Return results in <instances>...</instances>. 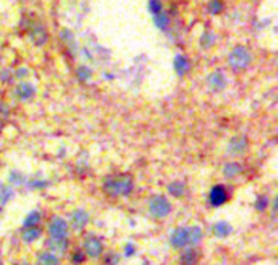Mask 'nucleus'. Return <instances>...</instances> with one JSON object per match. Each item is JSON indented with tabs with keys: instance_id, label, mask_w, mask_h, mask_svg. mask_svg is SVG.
<instances>
[{
	"instance_id": "f257e3e1",
	"label": "nucleus",
	"mask_w": 278,
	"mask_h": 265,
	"mask_svg": "<svg viewBox=\"0 0 278 265\" xmlns=\"http://www.w3.org/2000/svg\"><path fill=\"white\" fill-rule=\"evenodd\" d=\"M102 189L111 197H127L134 190V179L127 174H120L118 178H108L102 184Z\"/></svg>"
},
{
	"instance_id": "f03ea898",
	"label": "nucleus",
	"mask_w": 278,
	"mask_h": 265,
	"mask_svg": "<svg viewBox=\"0 0 278 265\" xmlns=\"http://www.w3.org/2000/svg\"><path fill=\"white\" fill-rule=\"evenodd\" d=\"M252 62V54L246 46H236L228 56V66L232 72H242Z\"/></svg>"
},
{
	"instance_id": "7ed1b4c3",
	"label": "nucleus",
	"mask_w": 278,
	"mask_h": 265,
	"mask_svg": "<svg viewBox=\"0 0 278 265\" xmlns=\"http://www.w3.org/2000/svg\"><path fill=\"white\" fill-rule=\"evenodd\" d=\"M171 210H172L171 202L168 200V197L161 196V194H154V196L148 198V212H150L153 218L156 220L166 218L171 213Z\"/></svg>"
},
{
	"instance_id": "20e7f679",
	"label": "nucleus",
	"mask_w": 278,
	"mask_h": 265,
	"mask_svg": "<svg viewBox=\"0 0 278 265\" xmlns=\"http://www.w3.org/2000/svg\"><path fill=\"white\" fill-rule=\"evenodd\" d=\"M68 230H70V226L62 216L50 218V222L48 224V231H49L50 238H67Z\"/></svg>"
},
{
	"instance_id": "39448f33",
	"label": "nucleus",
	"mask_w": 278,
	"mask_h": 265,
	"mask_svg": "<svg viewBox=\"0 0 278 265\" xmlns=\"http://www.w3.org/2000/svg\"><path fill=\"white\" fill-rule=\"evenodd\" d=\"M83 250H85V256L90 258H100L102 256V250H104V246H102L100 238L88 236L85 239V244H83Z\"/></svg>"
},
{
	"instance_id": "423d86ee",
	"label": "nucleus",
	"mask_w": 278,
	"mask_h": 265,
	"mask_svg": "<svg viewBox=\"0 0 278 265\" xmlns=\"http://www.w3.org/2000/svg\"><path fill=\"white\" fill-rule=\"evenodd\" d=\"M249 148V142L248 138L244 137V135H236V137H232L230 142H228V154L231 156H241L246 152H248Z\"/></svg>"
},
{
	"instance_id": "0eeeda50",
	"label": "nucleus",
	"mask_w": 278,
	"mask_h": 265,
	"mask_svg": "<svg viewBox=\"0 0 278 265\" xmlns=\"http://www.w3.org/2000/svg\"><path fill=\"white\" fill-rule=\"evenodd\" d=\"M228 198H230L228 190H226V187L222 184L213 186L208 192V202L212 206H222L228 202Z\"/></svg>"
},
{
	"instance_id": "6e6552de",
	"label": "nucleus",
	"mask_w": 278,
	"mask_h": 265,
	"mask_svg": "<svg viewBox=\"0 0 278 265\" xmlns=\"http://www.w3.org/2000/svg\"><path fill=\"white\" fill-rule=\"evenodd\" d=\"M226 85H228V80H226V76L222 70H216V72H213L206 76V88H208L210 92H215V93L223 92Z\"/></svg>"
},
{
	"instance_id": "1a4fd4ad",
	"label": "nucleus",
	"mask_w": 278,
	"mask_h": 265,
	"mask_svg": "<svg viewBox=\"0 0 278 265\" xmlns=\"http://www.w3.org/2000/svg\"><path fill=\"white\" fill-rule=\"evenodd\" d=\"M90 223V215L86 210L83 208H76L70 213V224L75 231H82L83 228H86Z\"/></svg>"
},
{
	"instance_id": "9d476101",
	"label": "nucleus",
	"mask_w": 278,
	"mask_h": 265,
	"mask_svg": "<svg viewBox=\"0 0 278 265\" xmlns=\"http://www.w3.org/2000/svg\"><path fill=\"white\" fill-rule=\"evenodd\" d=\"M170 244L174 249H184L187 248V228L186 226H179L170 234Z\"/></svg>"
},
{
	"instance_id": "9b49d317",
	"label": "nucleus",
	"mask_w": 278,
	"mask_h": 265,
	"mask_svg": "<svg viewBox=\"0 0 278 265\" xmlns=\"http://www.w3.org/2000/svg\"><path fill=\"white\" fill-rule=\"evenodd\" d=\"M30 38L36 46H44V44L48 42L49 34H48L46 28H44L41 23H36V24H33V28L30 30Z\"/></svg>"
},
{
	"instance_id": "f8f14e48",
	"label": "nucleus",
	"mask_w": 278,
	"mask_h": 265,
	"mask_svg": "<svg viewBox=\"0 0 278 265\" xmlns=\"http://www.w3.org/2000/svg\"><path fill=\"white\" fill-rule=\"evenodd\" d=\"M36 94V88L31 83H18L15 88V96L20 101H30Z\"/></svg>"
},
{
	"instance_id": "ddd939ff",
	"label": "nucleus",
	"mask_w": 278,
	"mask_h": 265,
	"mask_svg": "<svg viewBox=\"0 0 278 265\" xmlns=\"http://www.w3.org/2000/svg\"><path fill=\"white\" fill-rule=\"evenodd\" d=\"M48 246L52 254H66L68 249V239L67 238H50L48 241Z\"/></svg>"
},
{
	"instance_id": "4468645a",
	"label": "nucleus",
	"mask_w": 278,
	"mask_h": 265,
	"mask_svg": "<svg viewBox=\"0 0 278 265\" xmlns=\"http://www.w3.org/2000/svg\"><path fill=\"white\" fill-rule=\"evenodd\" d=\"M172 67H174V72H176L179 76H184L190 70V60L187 59L186 56L178 54L172 60Z\"/></svg>"
},
{
	"instance_id": "2eb2a0df",
	"label": "nucleus",
	"mask_w": 278,
	"mask_h": 265,
	"mask_svg": "<svg viewBox=\"0 0 278 265\" xmlns=\"http://www.w3.org/2000/svg\"><path fill=\"white\" fill-rule=\"evenodd\" d=\"M204 239V231L200 226H190L187 228V248H196Z\"/></svg>"
},
{
	"instance_id": "dca6fc26",
	"label": "nucleus",
	"mask_w": 278,
	"mask_h": 265,
	"mask_svg": "<svg viewBox=\"0 0 278 265\" xmlns=\"http://www.w3.org/2000/svg\"><path fill=\"white\" fill-rule=\"evenodd\" d=\"M198 262V252L196 248H184V252L179 257L180 265H196Z\"/></svg>"
},
{
	"instance_id": "f3484780",
	"label": "nucleus",
	"mask_w": 278,
	"mask_h": 265,
	"mask_svg": "<svg viewBox=\"0 0 278 265\" xmlns=\"http://www.w3.org/2000/svg\"><path fill=\"white\" fill-rule=\"evenodd\" d=\"M212 232L216 238H228L232 232V226L228 222H216L215 224L212 226Z\"/></svg>"
},
{
	"instance_id": "a211bd4d",
	"label": "nucleus",
	"mask_w": 278,
	"mask_h": 265,
	"mask_svg": "<svg viewBox=\"0 0 278 265\" xmlns=\"http://www.w3.org/2000/svg\"><path fill=\"white\" fill-rule=\"evenodd\" d=\"M41 234H42V230L40 228V226H33V228H23L22 239L26 244H31V242L38 241V239L41 238Z\"/></svg>"
},
{
	"instance_id": "6ab92c4d",
	"label": "nucleus",
	"mask_w": 278,
	"mask_h": 265,
	"mask_svg": "<svg viewBox=\"0 0 278 265\" xmlns=\"http://www.w3.org/2000/svg\"><path fill=\"white\" fill-rule=\"evenodd\" d=\"M36 265H60V258L52 252H41L36 258Z\"/></svg>"
},
{
	"instance_id": "aec40b11",
	"label": "nucleus",
	"mask_w": 278,
	"mask_h": 265,
	"mask_svg": "<svg viewBox=\"0 0 278 265\" xmlns=\"http://www.w3.org/2000/svg\"><path fill=\"white\" fill-rule=\"evenodd\" d=\"M187 190V186L182 180H174L170 186H168V192H170V196H172L174 198H180L184 197V194Z\"/></svg>"
},
{
	"instance_id": "412c9836",
	"label": "nucleus",
	"mask_w": 278,
	"mask_h": 265,
	"mask_svg": "<svg viewBox=\"0 0 278 265\" xmlns=\"http://www.w3.org/2000/svg\"><path fill=\"white\" fill-rule=\"evenodd\" d=\"M242 171V166L236 163V161H231V163H226L223 168V176L226 179H234L236 176H239Z\"/></svg>"
},
{
	"instance_id": "4be33fe9",
	"label": "nucleus",
	"mask_w": 278,
	"mask_h": 265,
	"mask_svg": "<svg viewBox=\"0 0 278 265\" xmlns=\"http://www.w3.org/2000/svg\"><path fill=\"white\" fill-rule=\"evenodd\" d=\"M153 22H154V24H156V28L161 30V31H168V30H170V26H171V18H170V15H168L164 10L161 12V14L154 15Z\"/></svg>"
},
{
	"instance_id": "5701e85b",
	"label": "nucleus",
	"mask_w": 278,
	"mask_h": 265,
	"mask_svg": "<svg viewBox=\"0 0 278 265\" xmlns=\"http://www.w3.org/2000/svg\"><path fill=\"white\" fill-rule=\"evenodd\" d=\"M41 220H42V213L40 210L30 212L26 215V218H24V222H23V228H33V226H40Z\"/></svg>"
},
{
	"instance_id": "b1692460",
	"label": "nucleus",
	"mask_w": 278,
	"mask_h": 265,
	"mask_svg": "<svg viewBox=\"0 0 278 265\" xmlns=\"http://www.w3.org/2000/svg\"><path fill=\"white\" fill-rule=\"evenodd\" d=\"M215 40H216V36L215 33H212V31H205V33L200 36V40H198V44L202 46L204 49H210L213 44H215Z\"/></svg>"
},
{
	"instance_id": "393cba45",
	"label": "nucleus",
	"mask_w": 278,
	"mask_h": 265,
	"mask_svg": "<svg viewBox=\"0 0 278 265\" xmlns=\"http://www.w3.org/2000/svg\"><path fill=\"white\" fill-rule=\"evenodd\" d=\"M224 10V4L222 0H210L208 5H206V12H208L210 15H218L222 14Z\"/></svg>"
},
{
	"instance_id": "a878e982",
	"label": "nucleus",
	"mask_w": 278,
	"mask_h": 265,
	"mask_svg": "<svg viewBox=\"0 0 278 265\" xmlns=\"http://www.w3.org/2000/svg\"><path fill=\"white\" fill-rule=\"evenodd\" d=\"M76 76H78L80 82H88L93 76V70L83 64V66H80L78 68H76Z\"/></svg>"
},
{
	"instance_id": "bb28decb",
	"label": "nucleus",
	"mask_w": 278,
	"mask_h": 265,
	"mask_svg": "<svg viewBox=\"0 0 278 265\" xmlns=\"http://www.w3.org/2000/svg\"><path fill=\"white\" fill-rule=\"evenodd\" d=\"M8 180L14 186H26V180L28 178L26 176H23L22 172H16V171H12L10 172V176H8Z\"/></svg>"
},
{
	"instance_id": "cd10ccee",
	"label": "nucleus",
	"mask_w": 278,
	"mask_h": 265,
	"mask_svg": "<svg viewBox=\"0 0 278 265\" xmlns=\"http://www.w3.org/2000/svg\"><path fill=\"white\" fill-rule=\"evenodd\" d=\"M14 196H15V192H14V189H12V187H8V186H2L0 187V204H7L10 198H14Z\"/></svg>"
},
{
	"instance_id": "c85d7f7f",
	"label": "nucleus",
	"mask_w": 278,
	"mask_h": 265,
	"mask_svg": "<svg viewBox=\"0 0 278 265\" xmlns=\"http://www.w3.org/2000/svg\"><path fill=\"white\" fill-rule=\"evenodd\" d=\"M148 12L154 16L163 12V4H161V0H148Z\"/></svg>"
},
{
	"instance_id": "c756f323",
	"label": "nucleus",
	"mask_w": 278,
	"mask_h": 265,
	"mask_svg": "<svg viewBox=\"0 0 278 265\" xmlns=\"http://www.w3.org/2000/svg\"><path fill=\"white\" fill-rule=\"evenodd\" d=\"M26 186L31 187V189H44V187L49 186V180H44V179H40V178H33L26 180Z\"/></svg>"
},
{
	"instance_id": "7c9ffc66",
	"label": "nucleus",
	"mask_w": 278,
	"mask_h": 265,
	"mask_svg": "<svg viewBox=\"0 0 278 265\" xmlns=\"http://www.w3.org/2000/svg\"><path fill=\"white\" fill-rule=\"evenodd\" d=\"M268 197L267 196H258L256 198V202H254V206H256V210L257 212H265L268 208Z\"/></svg>"
},
{
	"instance_id": "2f4dec72",
	"label": "nucleus",
	"mask_w": 278,
	"mask_h": 265,
	"mask_svg": "<svg viewBox=\"0 0 278 265\" xmlns=\"http://www.w3.org/2000/svg\"><path fill=\"white\" fill-rule=\"evenodd\" d=\"M135 250H137V248H135V244L134 242H127L124 246V256L126 257H132L135 254Z\"/></svg>"
},
{
	"instance_id": "473e14b6",
	"label": "nucleus",
	"mask_w": 278,
	"mask_h": 265,
	"mask_svg": "<svg viewBox=\"0 0 278 265\" xmlns=\"http://www.w3.org/2000/svg\"><path fill=\"white\" fill-rule=\"evenodd\" d=\"M30 75V70L28 68H24V67H22V68H18L16 70V72L14 74V76H15V78H26V76Z\"/></svg>"
},
{
	"instance_id": "72a5a7b5",
	"label": "nucleus",
	"mask_w": 278,
	"mask_h": 265,
	"mask_svg": "<svg viewBox=\"0 0 278 265\" xmlns=\"http://www.w3.org/2000/svg\"><path fill=\"white\" fill-rule=\"evenodd\" d=\"M85 257H86V256L83 254L82 250H76L72 258H74V262H75V264H82V262H85Z\"/></svg>"
},
{
	"instance_id": "f704fd0d",
	"label": "nucleus",
	"mask_w": 278,
	"mask_h": 265,
	"mask_svg": "<svg viewBox=\"0 0 278 265\" xmlns=\"http://www.w3.org/2000/svg\"><path fill=\"white\" fill-rule=\"evenodd\" d=\"M12 72L10 70H2V72H0V80L2 82H10L12 80Z\"/></svg>"
},
{
	"instance_id": "c9c22d12",
	"label": "nucleus",
	"mask_w": 278,
	"mask_h": 265,
	"mask_svg": "<svg viewBox=\"0 0 278 265\" xmlns=\"http://www.w3.org/2000/svg\"><path fill=\"white\" fill-rule=\"evenodd\" d=\"M2 130H4V124H2V120H0V134H2Z\"/></svg>"
},
{
	"instance_id": "e433bc0d",
	"label": "nucleus",
	"mask_w": 278,
	"mask_h": 265,
	"mask_svg": "<svg viewBox=\"0 0 278 265\" xmlns=\"http://www.w3.org/2000/svg\"><path fill=\"white\" fill-rule=\"evenodd\" d=\"M4 111V104H2V101H0V112Z\"/></svg>"
},
{
	"instance_id": "4c0bfd02",
	"label": "nucleus",
	"mask_w": 278,
	"mask_h": 265,
	"mask_svg": "<svg viewBox=\"0 0 278 265\" xmlns=\"http://www.w3.org/2000/svg\"><path fill=\"white\" fill-rule=\"evenodd\" d=\"M2 264H4V262H2V257H0V265H2Z\"/></svg>"
}]
</instances>
